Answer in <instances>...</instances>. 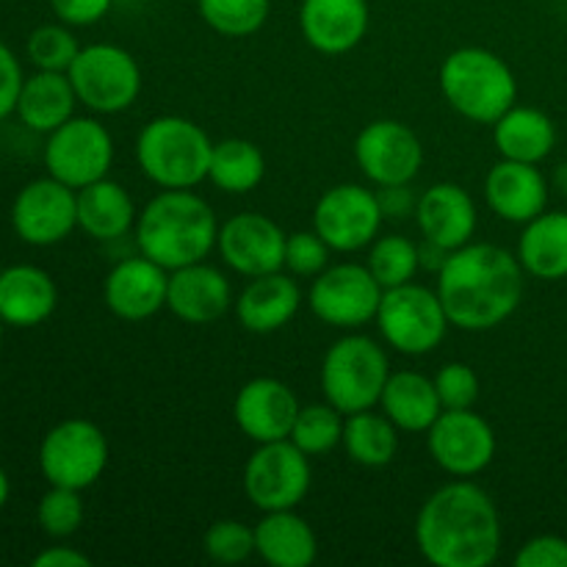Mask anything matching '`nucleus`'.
Returning a JSON list of instances; mask_svg holds the SVG:
<instances>
[{
  "label": "nucleus",
  "instance_id": "nucleus-12",
  "mask_svg": "<svg viewBox=\"0 0 567 567\" xmlns=\"http://www.w3.org/2000/svg\"><path fill=\"white\" fill-rule=\"evenodd\" d=\"M111 164H114V138L109 127L94 116H72L48 133L44 169L75 192L109 177Z\"/></svg>",
  "mask_w": 567,
  "mask_h": 567
},
{
  "label": "nucleus",
  "instance_id": "nucleus-21",
  "mask_svg": "<svg viewBox=\"0 0 567 567\" xmlns=\"http://www.w3.org/2000/svg\"><path fill=\"white\" fill-rule=\"evenodd\" d=\"M236 305L233 286L216 266L199 264L169 271L166 310L183 324H214Z\"/></svg>",
  "mask_w": 567,
  "mask_h": 567
},
{
  "label": "nucleus",
  "instance_id": "nucleus-47",
  "mask_svg": "<svg viewBox=\"0 0 567 567\" xmlns=\"http://www.w3.org/2000/svg\"><path fill=\"white\" fill-rule=\"evenodd\" d=\"M9 496H11L9 474H6V471L0 468V513H3V507H6V504H9Z\"/></svg>",
  "mask_w": 567,
  "mask_h": 567
},
{
  "label": "nucleus",
  "instance_id": "nucleus-3",
  "mask_svg": "<svg viewBox=\"0 0 567 567\" xmlns=\"http://www.w3.org/2000/svg\"><path fill=\"white\" fill-rule=\"evenodd\" d=\"M136 247L166 271L199 264L219 241L214 208L192 188H164L136 216Z\"/></svg>",
  "mask_w": 567,
  "mask_h": 567
},
{
  "label": "nucleus",
  "instance_id": "nucleus-19",
  "mask_svg": "<svg viewBox=\"0 0 567 567\" xmlns=\"http://www.w3.org/2000/svg\"><path fill=\"white\" fill-rule=\"evenodd\" d=\"M299 399L291 388L275 377H255L233 402V419L238 430L255 443H271L291 437L293 421L299 415Z\"/></svg>",
  "mask_w": 567,
  "mask_h": 567
},
{
  "label": "nucleus",
  "instance_id": "nucleus-23",
  "mask_svg": "<svg viewBox=\"0 0 567 567\" xmlns=\"http://www.w3.org/2000/svg\"><path fill=\"white\" fill-rule=\"evenodd\" d=\"M485 199L498 219L526 225L548 210V181L537 164L502 158L487 172Z\"/></svg>",
  "mask_w": 567,
  "mask_h": 567
},
{
  "label": "nucleus",
  "instance_id": "nucleus-48",
  "mask_svg": "<svg viewBox=\"0 0 567 567\" xmlns=\"http://www.w3.org/2000/svg\"><path fill=\"white\" fill-rule=\"evenodd\" d=\"M3 327H6L3 319H0V341H3Z\"/></svg>",
  "mask_w": 567,
  "mask_h": 567
},
{
  "label": "nucleus",
  "instance_id": "nucleus-9",
  "mask_svg": "<svg viewBox=\"0 0 567 567\" xmlns=\"http://www.w3.org/2000/svg\"><path fill=\"white\" fill-rule=\"evenodd\" d=\"M39 468L50 485L86 491L109 468V437L94 421H61L42 437Z\"/></svg>",
  "mask_w": 567,
  "mask_h": 567
},
{
  "label": "nucleus",
  "instance_id": "nucleus-8",
  "mask_svg": "<svg viewBox=\"0 0 567 567\" xmlns=\"http://www.w3.org/2000/svg\"><path fill=\"white\" fill-rule=\"evenodd\" d=\"M78 103L94 114H122L136 103L142 92L138 61L120 44L97 42L81 48L66 70Z\"/></svg>",
  "mask_w": 567,
  "mask_h": 567
},
{
  "label": "nucleus",
  "instance_id": "nucleus-17",
  "mask_svg": "<svg viewBox=\"0 0 567 567\" xmlns=\"http://www.w3.org/2000/svg\"><path fill=\"white\" fill-rule=\"evenodd\" d=\"M286 233L264 214H236L219 227L221 260L241 277H264L286 269Z\"/></svg>",
  "mask_w": 567,
  "mask_h": 567
},
{
  "label": "nucleus",
  "instance_id": "nucleus-25",
  "mask_svg": "<svg viewBox=\"0 0 567 567\" xmlns=\"http://www.w3.org/2000/svg\"><path fill=\"white\" fill-rule=\"evenodd\" d=\"M59 288L44 269L17 264L0 271V319L6 327L28 330L39 327L55 313Z\"/></svg>",
  "mask_w": 567,
  "mask_h": 567
},
{
  "label": "nucleus",
  "instance_id": "nucleus-40",
  "mask_svg": "<svg viewBox=\"0 0 567 567\" xmlns=\"http://www.w3.org/2000/svg\"><path fill=\"white\" fill-rule=\"evenodd\" d=\"M330 244L316 230H297L286 238V269L293 277H310L330 266Z\"/></svg>",
  "mask_w": 567,
  "mask_h": 567
},
{
  "label": "nucleus",
  "instance_id": "nucleus-15",
  "mask_svg": "<svg viewBox=\"0 0 567 567\" xmlns=\"http://www.w3.org/2000/svg\"><path fill=\"white\" fill-rule=\"evenodd\" d=\"M354 161L365 181L382 186L413 183L424 166L419 133L399 120H374L354 138Z\"/></svg>",
  "mask_w": 567,
  "mask_h": 567
},
{
  "label": "nucleus",
  "instance_id": "nucleus-18",
  "mask_svg": "<svg viewBox=\"0 0 567 567\" xmlns=\"http://www.w3.org/2000/svg\"><path fill=\"white\" fill-rule=\"evenodd\" d=\"M169 271L142 252L120 260L105 275L103 299L105 308L122 321H147L166 308Z\"/></svg>",
  "mask_w": 567,
  "mask_h": 567
},
{
  "label": "nucleus",
  "instance_id": "nucleus-16",
  "mask_svg": "<svg viewBox=\"0 0 567 567\" xmlns=\"http://www.w3.org/2000/svg\"><path fill=\"white\" fill-rule=\"evenodd\" d=\"M11 227L31 247H53L78 227V192L55 177H39L17 192Z\"/></svg>",
  "mask_w": 567,
  "mask_h": 567
},
{
  "label": "nucleus",
  "instance_id": "nucleus-27",
  "mask_svg": "<svg viewBox=\"0 0 567 567\" xmlns=\"http://www.w3.org/2000/svg\"><path fill=\"white\" fill-rule=\"evenodd\" d=\"M255 554L271 567H310L319 557V540L302 515L277 509L255 526Z\"/></svg>",
  "mask_w": 567,
  "mask_h": 567
},
{
  "label": "nucleus",
  "instance_id": "nucleus-20",
  "mask_svg": "<svg viewBox=\"0 0 567 567\" xmlns=\"http://www.w3.org/2000/svg\"><path fill=\"white\" fill-rule=\"evenodd\" d=\"M369 0H302L299 31L321 55H343L369 33Z\"/></svg>",
  "mask_w": 567,
  "mask_h": 567
},
{
  "label": "nucleus",
  "instance_id": "nucleus-30",
  "mask_svg": "<svg viewBox=\"0 0 567 567\" xmlns=\"http://www.w3.org/2000/svg\"><path fill=\"white\" fill-rule=\"evenodd\" d=\"M380 408L399 426V432H413V435L430 430L443 413L435 382L419 371H391L380 396Z\"/></svg>",
  "mask_w": 567,
  "mask_h": 567
},
{
  "label": "nucleus",
  "instance_id": "nucleus-49",
  "mask_svg": "<svg viewBox=\"0 0 567 567\" xmlns=\"http://www.w3.org/2000/svg\"><path fill=\"white\" fill-rule=\"evenodd\" d=\"M0 271H3V266H0Z\"/></svg>",
  "mask_w": 567,
  "mask_h": 567
},
{
  "label": "nucleus",
  "instance_id": "nucleus-34",
  "mask_svg": "<svg viewBox=\"0 0 567 567\" xmlns=\"http://www.w3.org/2000/svg\"><path fill=\"white\" fill-rule=\"evenodd\" d=\"M365 266H369V271L382 288L404 286V282H413L415 275H419L421 249L408 236L388 233V236H377L371 241Z\"/></svg>",
  "mask_w": 567,
  "mask_h": 567
},
{
  "label": "nucleus",
  "instance_id": "nucleus-31",
  "mask_svg": "<svg viewBox=\"0 0 567 567\" xmlns=\"http://www.w3.org/2000/svg\"><path fill=\"white\" fill-rule=\"evenodd\" d=\"M518 260L524 271L537 280L567 277V210H543L526 221L518 238Z\"/></svg>",
  "mask_w": 567,
  "mask_h": 567
},
{
  "label": "nucleus",
  "instance_id": "nucleus-46",
  "mask_svg": "<svg viewBox=\"0 0 567 567\" xmlns=\"http://www.w3.org/2000/svg\"><path fill=\"white\" fill-rule=\"evenodd\" d=\"M33 567H92V559L72 546H50L33 557Z\"/></svg>",
  "mask_w": 567,
  "mask_h": 567
},
{
  "label": "nucleus",
  "instance_id": "nucleus-36",
  "mask_svg": "<svg viewBox=\"0 0 567 567\" xmlns=\"http://www.w3.org/2000/svg\"><path fill=\"white\" fill-rule=\"evenodd\" d=\"M343 419H347V415H343L341 410L332 408L330 402L299 408V415L297 421H293V430L288 441L297 449H302L308 457L330 454L332 449L341 446Z\"/></svg>",
  "mask_w": 567,
  "mask_h": 567
},
{
  "label": "nucleus",
  "instance_id": "nucleus-29",
  "mask_svg": "<svg viewBox=\"0 0 567 567\" xmlns=\"http://www.w3.org/2000/svg\"><path fill=\"white\" fill-rule=\"evenodd\" d=\"M493 144L498 155L524 164H540L554 153L557 127L551 116L532 105H513L493 122Z\"/></svg>",
  "mask_w": 567,
  "mask_h": 567
},
{
  "label": "nucleus",
  "instance_id": "nucleus-28",
  "mask_svg": "<svg viewBox=\"0 0 567 567\" xmlns=\"http://www.w3.org/2000/svg\"><path fill=\"white\" fill-rule=\"evenodd\" d=\"M136 205L122 183L103 177L78 188V227L94 241H116L136 227Z\"/></svg>",
  "mask_w": 567,
  "mask_h": 567
},
{
  "label": "nucleus",
  "instance_id": "nucleus-2",
  "mask_svg": "<svg viewBox=\"0 0 567 567\" xmlns=\"http://www.w3.org/2000/svg\"><path fill=\"white\" fill-rule=\"evenodd\" d=\"M415 543L435 567H487L502 554V518L485 487L454 480L419 509Z\"/></svg>",
  "mask_w": 567,
  "mask_h": 567
},
{
  "label": "nucleus",
  "instance_id": "nucleus-44",
  "mask_svg": "<svg viewBox=\"0 0 567 567\" xmlns=\"http://www.w3.org/2000/svg\"><path fill=\"white\" fill-rule=\"evenodd\" d=\"M22 81H25V75H22L20 59L11 53L9 44L0 42V122L14 114Z\"/></svg>",
  "mask_w": 567,
  "mask_h": 567
},
{
  "label": "nucleus",
  "instance_id": "nucleus-33",
  "mask_svg": "<svg viewBox=\"0 0 567 567\" xmlns=\"http://www.w3.org/2000/svg\"><path fill=\"white\" fill-rule=\"evenodd\" d=\"M266 158L247 138H225L214 144L208 181L225 194H249L264 183Z\"/></svg>",
  "mask_w": 567,
  "mask_h": 567
},
{
  "label": "nucleus",
  "instance_id": "nucleus-4",
  "mask_svg": "<svg viewBox=\"0 0 567 567\" xmlns=\"http://www.w3.org/2000/svg\"><path fill=\"white\" fill-rule=\"evenodd\" d=\"M441 94L463 120L493 125L518 100V81L507 61L485 48H457L443 59Z\"/></svg>",
  "mask_w": 567,
  "mask_h": 567
},
{
  "label": "nucleus",
  "instance_id": "nucleus-32",
  "mask_svg": "<svg viewBox=\"0 0 567 567\" xmlns=\"http://www.w3.org/2000/svg\"><path fill=\"white\" fill-rule=\"evenodd\" d=\"M341 446L347 449L349 460L363 468H385L396 460L399 452V426L385 413L363 410L343 419Z\"/></svg>",
  "mask_w": 567,
  "mask_h": 567
},
{
  "label": "nucleus",
  "instance_id": "nucleus-11",
  "mask_svg": "<svg viewBox=\"0 0 567 567\" xmlns=\"http://www.w3.org/2000/svg\"><path fill=\"white\" fill-rule=\"evenodd\" d=\"M382 291L365 264H332L313 277L308 305L319 321L336 330H360L371 324L380 310Z\"/></svg>",
  "mask_w": 567,
  "mask_h": 567
},
{
  "label": "nucleus",
  "instance_id": "nucleus-1",
  "mask_svg": "<svg viewBox=\"0 0 567 567\" xmlns=\"http://www.w3.org/2000/svg\"><path fill=\"white\" fill-rule=\"evenodd\" d=\"M526 271L518 255L498 244H465L449 252L437 271V297L452 327L465 332L496 330L520 308Z\"/></svg>",
  "mask_w": 567,
  "mask_h": 567
},
{
  "label": "nucleus",
  "instance_id": "nucleus-6",
  "mask_svg": "<svg viewBox=\"0 0 567 567\" xmlns=\"http://www.w3.org/2000/svg\"><path fill=\"white\" fill-rule=\"evenodd\" d=\"M388 377H391V360L382 343L352 330L327 349L319 385L324 402L341 410L343 415H352L380 404Z\"/></svg>",
  "mask_w": 567,
  "mask_h": 567
},
{
  "label": "nucleus",
  "instance_id": "nucleus-42",
  "mask_svg": "<svg viewBox=\"0 0 567 567\" xmlns=\"http://www.w3.org/2000/svg\"><path fill=\"white\" fill-rule=\"evenodd\" d=\"M515 567H567V540L559 535H537L515 554Z\"/></svg>",
  "mask_w": 567,
  "mask_h": 567
},
{
  "label": "nucleus",
  "instance_id": "nucleus-24",
  "mask_svg": "<svg viewBox=\"0 0 567 567\" xmlns=\"http://www.w3.org/2000/svg\"><path fill=\"white\" fill-rule=\"evenodd\" d=\"M302 305V288L293 275L271 271V275L252 277L236 299V319L244 330L255 336H269L291 324Z\"/></svg>",
  "mask_w": 567,
  "mask_h": 567
},
{
  "label": "nucleus",
  "instance_id": "nucleus-13",
  "mask_svg": "<svg viewBox=\"0 0 567 567\" xmlns=\"http://www.w3.org/2000/svg\"><path fill=\"white\" fill-rule=\"evenodd\" d=\"M426 452L449 476L471 480L496 457V432L474 408L443 410L426 430Z\"/></svg>",
  "mask_w": 567,
  "mask_h": 567
},
{
  "label": "nucleus",
  "instance_id": "nucleus-5",
  "mask_svg": "<svg viewBox=\"0 0 567 567\" xmlns=\"http://www.w3.org/2000/svg\"><path fill=\"white\" fill-rule=\"evenodd\" d=\"M214 144L194 120L155 116L136 138L138 169L158 188H194L208 181Z\"/></svg>",
  "mask_w": 567,
  "mask_h": 567
},
{
  "label": "nucleus",
  "instance_id": "nucleus-10",
  "mask_svg": "<svg viewBox=\"0 0 567 567\" xmlns=\"http://www.w3.org/2000/svg\"><path fill=\"white\" fill-rule=\"evenodd\" d=\"M310 457L291 441L258 443L244 465V493L260 513L297 509L310 491Z\"/></svg>",
  "mask_w": 567,
  "mask_h": 567
},
{
  "label": "nucleus",
  "instance_id": "nucleus-26",
  "mask_svg": "<svg viewBox=\"0 0 567 567\" xmlns=\"http://www.w3.org/2000/svg\"><path fill=\"white\" fill-rule=\"evenodd\" d=\"M78 94L66 72L37 70L22 81L14 114L33 133H53L75 116Z\"/></svg>",
  "mask_w": 567,
  "mask_h": 567
},
{
  "label": "nucleus",
  "instance_id": "nucleus-43",
  "mask_svg": "<svg viewBox=\"0 0 567 567\" xmlns=\"http://www.w3.org/2000/svg\"><path fill=\"white\" fill-rule=\"evenodd\" d=\"M114 0H50L55 20L70 28H86L103 20Z\"/></svg>",
  "mask_w": 567,
  "mask_h": 567
},
{
  "label": "nucleus",
  "instance_id": "nucleus-38",
  "mask_svg": "<svg viewBox=\"0 0 567 567\" xmlns=\"http://www.w3.org/2000/svg\"><path fill=\"white\" fill-rule=\"evenodd\" d=\"M83 515H86V507H83L81 491L50 485V491L39 498V529L53 540H66L75 535L83 524Z\"/></svg>",
  "mask_w": 567,
  "mask_h": 567
},
{
  "label": "nucleus",
  "instance_id": "nucleus-41",
  "mask_svg": "<svg viewBox=\"0 0 567 567\" xmlns=\"http://www.w3.org/2000/svg\"><path fill=\"white\" fill-rule=\"evenodd\" d=\"M432 382H435L443 410L474 408L476 399H480V374L468 363L441 365V371L432 377Z\"/></svg>",
  "mask_w": 567,
  "mask_h": 567
},
{
  "label": "nucleus",
  "instance_id": "nucleus-39",
  "mask_svg": "<svg viewBox=\"0 0 567 567\" xmlns=\"http://www.w3.org/2000/svg\"><path fill=\"white\" fill-rule=\"evenodd\" d=\"M203 548L210 563L219 565H238L247 563L255 554V526L249 529L241 520H216L208 526L203 537Z\"/></svg>",
  "mask_w": 567,
  "mask_h": 567
},
{
  "label": "nucleus",
  "instance_id": "nucleus-7",
  "mask_svg": "<svg viewBox=\"0 0 567 567\" xmlns=\"http://www.w3.org/2000/svg\"><path fill=\"white\" fill-rule=\"evenodd\" d=\"M374 321L382 341L408 358L435 352L452 327L437 291L419 282L385 288Z\"/></svg>",
  "mask_w": 567,
  "mask_h": 567
},
{
  "label": "nucleus",
  "instance_id": "nucleus-37",
  "mask_svg": "<svg viewBox=\"0 0 567 567\" xmlns=\"http://www.w3.org/2000/svg\"><path fill=\"white\" fill-rule=\"evenodd\" d=\"M25 53L37 70L66 72L72 61H75V55L81 53V44H78L70 25L50 22V25H39L37 31H31L25 42Z\"/></svg>",
  "mask_w": 567,
  "mask_h": 567
},
{
  "label": "nucleus",
  "instance_id": "nucleus-35",
  "mask_svg": "<svg viewBox=\"0 0 567 567\" xmlns=\"http://www.w3.org/2000/svg\"><path fill=\"white\" fill-rule=\"evenodd\" d=\"M205 25L227 39H244L266 25L271 0H197Z\"/></svg>",
  "mask_w": 567,
  "mask_h": 567
},
{
  "label": "nucleus",
  "instance_id": "nucleus-45",
  "mask_svg": "<svg viewBox=\"0 0 567 567\" xmlns=\"http://www.w3.org/2000/svg\"><path fill=\"white\" fill-rule=\"evenodd\" d=\"M377 199H380V208L385 219H408V216H415V205H419V197L410 192V183L377 188Z\"/></svg>",
  "mask_w": 567,
  "mask_h": 567
},
{
  "label": "nucleus",
  "instance_id": "nucleus-14",
  "mask_svg": "<svg viewBox=\"0 0 567 567\" xmlns=\"http://www.w3.org/2000/svg\"><path fill=\"white\" fill-rule=\"evenodd\" d=\"M377 192L360 183H338L327 188L313 208V230L330 244L332 252H358L371 247L382 227Z\"/></svg>",
  "mask_w": 567,
  "mask_h": 567
},
{
  "label": "nucleus",
  "instance_id": "nucleus-22",
  "mask_svg": "<svg viewBox=\"0 0 567 567\" xmlns=\"http://www.w3.org/2000/svg\"><path fill=\"white\" fill-rule=\"evenodd\" d=\"M415 221L424 241L454 252L474 241L480 214L474 197L460 183H435L419 197Z\"/></svg>",
  "mask_w": 567,
  "mask_h": 567
}]
</instances>
